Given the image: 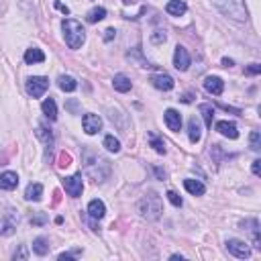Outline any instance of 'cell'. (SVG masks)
Returning <instances> with one entry per match:
<instances>
[{"label":"cell","instance_id":"cell-11","mask_svg":"<svg viewBox=\"0 0 261 261\" xmlns=\"http://www.w3.org/2000/svg\"><path fill=\"white\" fill-rule=\"evenodd\" d=\"M151 84H153V88H157V90H163V92H168V90H172L174 88V78L172 76H168V74H155V76H151Z\"/></svg>","mask_w":261,"mask_h":261},{"label":"cell","instance_id":"cell-34","mask_svg":"<svg viewBox=\"0 0 261 261\" xmlns=\"http://www.w3.org/2000/svg\"><path fill=\"white\" fill-rule=\"evenodd\" d=\"M80 255H82V251H80V249H76V251H70V253H61L59 261H71V259H76Z\"/></svg>","mask_w":261,"mask_h":261},{"label":"cell","instance_id":"cell-1","mask_svg":"<svg viewBox=\"0 0 261 261\" xmlns=\"http://www.w3.org/2000/svg\"><path fill=\"white\" fill-rule=\"evenodd\" d=\"M82 168H84L86 175L94 182H106L112 172L108 159H104L102 155H98L96 151H92L88 147L82 151Z\"/></svg>","mask_w":261,"mask_h":261},{"label":"cell","instance_id":"cell-17","mask_svg":"<svg viewBox=\"0 0 261 261\" xmlns=\"http://www.w3.org/2000/svg\"><path fill=\"white\" fill-rule=\"evenodd\" d=\"M25 61L29 66H33V64H43L45 61V53L41 49H37V47H31V49H27L25 51Z\"/></svg>","mask_w":261,"mask_h":261},{"label":"cell","instance_id":"cell-10","mask_svg":"<svg viewBox=\"0 0 261 261\" xmlns=\"http://www.w3.org/2000/svg\"><path fill=\"white\" fill-rule=\"evenodd\" d=\"M163 121L165 124H168V129L177 133V131H182V117H180V112L174 110V108H168L163 114Z\"/></svg>","mask_w":261,"mask_h":261},{"label":"cell","instance_id":"cell-24","mask_svg":"<svg viewBox=\"0 0 261 261\" xmlns=\"http://www.w3.org/2000/svg\"><path fill=\"white\" fill-rule=\"evenodd\" d=\"M57 86L64 90V92H74L78 88V82L71 78V76H59L57 78Z\"/></svg>","mask_w":261,"mask_h":261},{"label":"cell","instance_id":"cell-18","mask_svg":"<svg viewBox=\"0 0 261 261\" xmlns=\"http://www.w3.org/2000/svg\"><path fill=\"white\" fill-rule=\"evenodd\" d=\"M186 10H188V6H186L184 0H170L168 6H165V13L172 15V17H182Z\"/></svg>","mask_w":261,"mask_h":261},{"label":"cell","instance_id":"cell-38","mask_svg":"<svg viewBox=\"0 0 261 261\" xmlns=\"http://www.w3.org/2000/svg\"><path fill=\"white\" fill-rule=\"evenodd\" d=\"M251 170H253V174H255V175H259V174H261V159H255V161H253Z\"/></svg>","mask_w":261,"mask_h":261},{"label":"cell","instance_id":"cell-28","mask_svg":"<svg viewBox=\"0 0 261 261\" xmlns=\"http://www.w3.org/2000/svg\"><path fill=\"white\" fill-rule=\"evenodd\" d=\"M104 147H106L110 153H119L121 151V141L117 137H112V135H106V137H104Z\"/></svg>","mask_w":261,"mask_h":261},{"label":"cell","instance_id":"cell-2","mask_svg":"<svg viewBox=\"0 0 261 261\" xmlns=\"http://www.w3.org/2000/svg\"><path fill=\"white\" fill-rule=\"evenodd\" d=\"M61 29H64V39L70 49H80L82 43L86 41V31L76 18H66L61 23Z\"/></svg>","mask_w":261,"mask_h":261},{"label":"cell","instance_id":"cell-37","mask_svg":"<svg viewBox=\"0 0 261 261\" xmlns=\"http://www.w3.org/2000/svg\"><path fill=\"white\" fill-rule=\"evenodd\" d=\"M245 71H247V74H251V76H257L259 71H261V66H259V64H251Z\"/></svg>","mask_w":261,"mask_h":261},{"label":"cell","instance_id":"cell-30","mask_svg":"<svg viewBox=\"0 0 261 261\" xmlns=\"http://www.w3.org/2000/svg\"><path fill=\"white\" fill-rule=\"evenodd\" d=\"M249 143H251V149H253V151H259V149H261L259 131H253V133H251V137H249Z\"/></svg>","mask_w":261,"mask_h":261},{"label":"cell","instance_id":"cell-8","mask_svg":"<svg viewBox=\"0 0 261 261\" xmlns=\"http://www.w3.org/2000/svg\"><path fill=\"white\" fill-rule=\"evenodd\" d=\"M174 66H175V70H180V71H186L188 68H190V53H188L186 47H182V45L175 47V51H174Z\"/></svg>","mask_w":261,"mask_h":261},{"label":"cell","instance_id":"cell-40","mask_svg":"<svg viewBox=\"0 0 261 261\" xmlns=\"http://www.w3.org/2000/svg\"><path fill=\"white\" fill-rule=\"evenodd\" d=\"M55 6L61 10V13H66V15H70V8L68 6H64V4H61V2H55Z\"/></svg>","mask_w":261,"mask_h":261},{"label":"cell","instance_id":"cell-27","mask_svg":"<svg viewBox=\"0 0 261 261\" xmlns=\"http://www.w3.org/2000/svg\"><path fill=\"white\" fill-rule=\"evenodd\" d=\"M104 17H106V8L96 6V8H92L90 13L86 15V20H88V23H98V20H102Z\"/></svg>","mask_w":261,"mask_h":261},{"label":"cell","instance_id":"cell-14","mask_svg":"<svg viewBox=\"0 0 261 261\" xmlns=\"http://www.w3.org/2000/svg\"><path fill=\"white\" fill-rule=\"evenodd\" d=\"M18 186V175L15 172L0 174V190H15Z\"/></svg>","mask_w":261,"mask_h":261},{"label":"cell","instance_id":"cell-25","mask_svg":"<svg viewBox=\"0 0 261 261\" xmlns=\"http://www.w3.org/2000/svg\"><path fill=\"white\" fill-rule=\"evenodd\" d=\"M33 251L37 253V255H47L49 253V243H47V239L45 237H37L35 241H33Z\"/></svg>","mask_w":261,"mask_h":261},{"label":"cell","instance_id":"cell-23","mask_svg":"<svg viewBox=\"0 0 261 261\" xmlns=\"http://www.w3.org/2000/svg\"><path fill=\"white\" fill-rule=\"evenodd\" d=\"M37 137L47 145V151H51V147H53V135H51V131L47 127H43V124H39L37 127Z\"/></svg>","mask_w":261,"mask_h":261},{"label":"cell","instance_id":"cell-15","mask_svg":"<svg viewBox=\"0 0 261 261\" xmlns=\"http://www.w3.org/2000/svg\"><path fill=\"white\" fill-rule=\"evenodd\" d=\"M184 188L188 192H190L192 196H202L206 192V186L200 182V180H192V177H188V180H184Z\"/></svg>","mask_w":261,"mask_h":261},{"label":"cell","instance_id":"cell-22","mask_svg":"<svg viewBox=\"0 0 261 261\" xmlns=\"http://www.w3.org/2000/svg\"><path fill=\"white\" fill-rule=\"evenodd\" d=\"M188 135H190V141L198 143L202 139V129H200V122L196 119H190V124H188Z\"/></svg>","mask_w":261,"mask_h":261},{"label":"cell","instance_id":"cell-32","mask_svg":"<svg viewBox=\"0 0 261 261\" xmlns=\"http://www.w3.org/2000/svg\"><path fill=\"white\" fill-rule=\"evenodd\" d=\"M165 196H168V200H170V202H172V204H174L175 208H180V206H182V198L177 196V194H175L174 190H170V192L165 194Z\"/></svg>","mask_w":261,"mask_h":261},{"label":"cell","instance_id":"cell-35","mask_svg":"<svg viewBox=\"0 0 261 261\" xmlns=\"http://www.w3.org/2000/svg\"><path fill=\"white\" fill-rule=\"evenodd\" d=\"M57 165H59V168H68V165H71V157H70V153H66V151L61 153V155H59V163H57Z\"/></svg>","mask_w":261,"mask_h":261},{"label":"cell","instance_id":"cell-19","mask_svg":"<svg viewBox=\"0 0 261 261\" xmlns=\"http://www.w3.org/2000/svg\"><path fill=\"white\" fill-rule=\"evenodd\" d=\"M41 196H43V186L41 184H29L27 186V192H25V198L31 202H39L41 200Z\"/></svg>","mask_w":261,"mask_h":261},{"label":"cell","instance_id":"cell-43","mask_svg":"<svg viewBox=\"0 0 261 261\" xmlns=\"http://www.w3.org/2000/svg\"><path fill=\"white\" fill-rule=\"evenodd\" d=\"M122 2H124V4H135L137 0H122Z\"/></svg>","mask_w":261,"mask_h":261},{"label":"cell","instance_id":"cell-39","mask_svg":"<svg viewBox=\"0 0 261 261\" xmlns=\"http://www.w3.org/2000/svg\"><path fill=\"white\" fill-rule=\"evenodd\" d=\"M114 35H117V31H114V29H106V31H104V39H106V41H110Z\"/></svg>","mask_w":261,"mask_h":261},{"label":"cell","instance_id":"cell-41","mask_svg":"<svg viewBox=\"0 0 261 261\" xmlns=\"http://www.w3.org/2000/svg\"><path fill=\"white\" fill-rule=\"evenodd\" d=\"M233 64H235V61H233V59H228V57H225V59H223V66H225V68H231Z\"/></svg>","mask_w":261,"mask_h":261},{"label":"cell","instance_id":"cell-5","mask_svg":"<svg viewBox=\"0 0 261 261\" xmlns=\"http://www.w3.org/2000/svg\"><path fill=\"white\" fill-rule=\"evenodd\" d=\"M47 88H49V80L43 76H33L27 80V92L33 98H41L47 92Z\"/></svg>","mask_w":261,"mask_h":261},{"label":"cell","instance_id":"cell-6","mask_svg":"<svg viewBox=\"0 0 261 261\" xmlns=\"http://www.w3.org/2000/svg\"><path fill=\"white\" fill-rule=\"evenodd\" d=\"M226 249H228V253L239 257V259H249L251 257V249H249V245L245 241H239V239H228Z\"/></svg>","mask_w":261,"mask_h":261},{"label":"cell","instance_id":"cell-7","mask_svg":"<svg viewBox=\"0 0 261 261\" xmlns=\"http://www.w3.org/2000/svg\"><path fill=\"white\" fill-rule=\"evenodd\" d=\"M64 188H66V192H68L71 198L82 196V192H84V182H82V175L64 177Z\"/></svg>","mask_w":261,"mask_h":261},{"label":"cell","instance_id":"cell-4","mask_svg":"<svg viewBox=\"0 0 261 261\" xmlns=\"http://www.w3.org/2000/svg\"><path fill=\"white\" fill-rule=\"evenodd\" d=\"M18 226V212L15 208H0V237H10Z\"/></svg>","mask_w":261,"mask_h":261},{"label":"cell","instance_id":"cell-36","mask_svg":"<svg viewBox=\"0 0 261 261\" xmlns=\"http://www.w3.org/2000/svg\"><path fill=\"white\" fill-rule=\"evenodd\" d=\"M151 41L153 43H163L165 41V31H155V33L151 35Z\"/></svg>","mask_w":261,"mask_h":261},{"label":"cell","instance_id":"cell-12","mask_svg":"<svg viewBox=\"0 0 261 261\" xmlns=\"http://www.w3.org/2000/svg\"><path fill=\"white\" fill-rule=\"evenodd\" d=\"M204 90L208 94H214V96H221L223 90H225V82L218 78V76H208L204 80Z\"/></svg>","mask_w":261,"mask_h":261},{"label":"cell","instance_id":"cell-3","mask_svg":"<svg viewBox=\"0 0 261 261\" xmlns=\"http://www.w3.org/2000/svg\"><path fill=\"white\" fill-rule=\"evenodd\" d=\"M137 208H139L141 216H143V218H147V221H157V218L161 216V212H163L161 198H159L157 194H155V192L145 194V196L141 198V200H139Z\"/></svg>","mask_w":261,"mask_h":261},{"label":"cell","instance_id":"cell-21","mask_svg":"<svg viewBox=\"0 0 261 261\" xmlns=\"http://www.w3.org/2000/svg\"><path fill=\"white\" fill-rule=\"evenodd\" d=\"M41 110L49 121H55L57 119V106H55V100L53 98H45L43 104H41Z\"/></svg>","mask_w":261,"mask_h":261},{"label":"cell","instance_id":"cell-31","mask_svg":"<svg viewBox=\"0 0 261 261\" xmlns=\"http://www.w3.org/2000/svg\"><path fill=\"white\" fill-rule=\"evenodd\" d=\"M13 259H29V249H27V245H20L17 251L13 253Z\"/></svg>","mask_w":261,"mask_h":261},{"label":"cell","instance_id":"cell-26","mask_svg":"<svg viewBox=\"0 0 261 261\" xmlns=\"http://www.w3.org/2000/svg\"><path fill=\"white\" fill-rule=\"evenodd\" d=\"M200 112L204 117V122L208 129H212V121H214V108L210 106V104H200Z\"/></svg>","mask_w":261,"mask_h":261},{"label":"cell","instance_id":"cell-42","mask_svg":"<svg viewBox=\"0 0 261 261\" xmlns=\"http://www.w3.org/2000/svg\"><path fill=\"white\" fill-rule=\"evenodd\" d=\"M155 174H157V177H161V180H165V172H163V170L155 168Z\"/></svg>","mask_w":261,"mask_h":261},{"label":"cell","instance_id":"cell-20","mask_svg":"<svg viewBox=\"0 0 261 261\" xmlns=\"http://www.w3.org/2000/svg\"><path fill=\"white\" fill-rule=\"evenodd\" d=\"M112 86H114V90H117V92H129L131 90V80L127 78V76H124V74H117V76H114V80H112Z\"/></svg>","mask_w":261,"mask_h":261},{"label":"cell","instance_id":"cell-29","mask_svg":"<svg viewBox=\"0 0 261 261\" xmlns=\"http://www.w3.org/2000/svg\"><path fill=\"white\" fill-rule=\"evenodd\" d=\"M151 147H153L155 151H157L159 155H163V153H165V143L157 137V135H151Z\"/></svg>","mask_w":261,"mask_h":261},{"label":"cell","instance_id":"cell-13","mask_svg":"<svg viewBox=\"0 0 261 261\" xmlns=\"http://www.w3.org/2000/svg\"><path fill=\"white\" fill-rule=\"evenodd\" d=\"M216 131L221 133L223 137H228V139H237L239 137L237 124L235 122H228V121H218L216 122Z\"/></svg>","mask_w":261,"mask_h":261},{"label":"cell","instance_id":"cell-33","mask_svg":"<svg viewBox=\"0 0 261 261\" xmlns=\"http://www.w3.org/2000/svg\"><path fill=\"white\" fill-rule=\"evenodd\" d=\"M31 223H33V225H37V226L45 225V223H47V214H45V212H37L33 218H31Z\"/></svg>","mask_w":261,"mask_h":261},{"label":"cell","instance_id":"cell-16","mask_svg":"<svg viewBox=\"0 0 261 261\" xmlns=\"http://www.w3.org/2000/svg\"><path fill=\"white\" fill-rule=\"evenodd\" d=\"M88 214L92 216V218H96V221H100V218L106 214V206H104V202L102 200H92L90 204H88Z\"/></svg>","mask_w":261,"mask_h":261},{"label":"cell","instance_id":"cell-9","mask_svg":"<svg viewBox=\"0 0 261 261\" xmlns=\"http://www.w3.org/2000/svg\"><path fill=\"white\" fill-rule=\"evenodd\" d=\"M82 127H84L86 135H96L100 129H102V119L98 114H84V119H82Z\"/></svg>","mask_w":261,"mask_h":261}]
</instances>
